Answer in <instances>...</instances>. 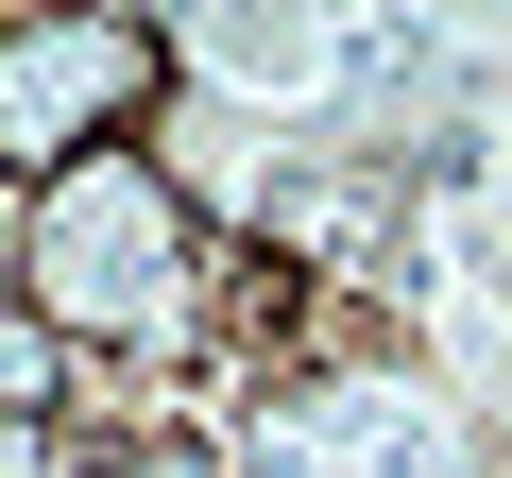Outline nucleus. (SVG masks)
I'll list each match as a JSON object with an SVG mask.
<instances>
[{
	"label": "nucleus",
	"instance_id": "nucleus-5",
	"mask_svg": "<svg viewBox=\"0 0 512 478\" xmlns=\"http://www.w3.org/2000/svg\"><path fill=\"white\" fill-rule=\"evenodd\" d=\"M427 342H444V376H461L478 427H495V410H512V103H495L478 171H461L444 222H427Z\"/></svg>",
	"mask_w": 512,
	"mask_h": 478
},
{
	"label": "nucleus",
	"instance_id": "nucleus-7",
	"mask_svg": "<svg viewBox=\"0 0 512 478\" xmlns=\"http://www.w3.org/2000/svg\"><path fill=\"white\" fill-rule=\"evenodd\" d=\"M0 376H18V410H35V427L69 410V376H52V325H35V308H18V342H0Z\"/></svg>",
	"mask_w": 512,
	"mask_h": 478
},
{
	"label": "nucleus",
	"instance_id": "nucleus-2",
	"mask_svg": "<svg viewBox=\"0 0 512 478\" xmlns=\"http://www.w3.org/2000/svg\"><path fill=\"white\" fill-rule=\"evenodd\" d=\"M222 444H239V478H495V427L444 376V342L410 308H359L274 257H239Z\"/></svg>",
	"mask_w": 512,
	"mask_h": 478
},
{
	"label": "nucleus",
	"instance_id": "nucleus-8",
	"mask_svg": "<svg viewBox=\"0 0 512 478\" xmlns=\"http://www.w3.org/2000/svg\"><path fill=\"white\" fill-rule=\"evenodd\" d=\"M495 478H512V444H495Z\"/></svg>",
	"mask_w": 512,
	"mask_h": 478
},
{
	"label": "nucleus",
	"instance_id": "nucleus-3",
	"mask_svg": "<svg viewBox=\"0 0 512 478\" xmlns=\"http://www.w3.org/2000/svg\"><path fill=\"white\" fill-rule=\"evenodd\" d=\"M18 308L86 359H222L239 239L205 222L171 137H137V154H86V171L18 188Z\"/></svg>",
	"mask_w": 512,
	"mask_h": 478
},
{
	"label": "nucleus",
	"instance_id": "nucleus-4",
	"mask_svg": "<svg viewBox=\"0 0 512 478\" xmlns=\"http://www.w3.org/2000/svg\"><path fill=\"white\" fill-rule=\"evenodd\" d=\"M171 18H18L0 35V171L52 188L86 154H137L171 137Z\"/></svg>",
	"mask_w": 512,
	"mask_h": 478
},
{
	"label": "nucleus",
	"instance_id": "nucleus-1",
	"mask_svg": "<svg viewBox=\"0 0 512 478\" xmlns=\"http://www.w3.org/2000/svg\"><path fill=\"white\" fill-rule=\"evenodd\" d=\"M188 188L239 257L325 274L427 325V222L512 103V18H376V0H205L171 18Z\"/></svg>",
	"mask_w": 512,
	"mask_h": 478
},
{
	"label": "nucleus",
	"instance_id": "nucleus-6",
	"mask_svg": "<svg viewBox=\"0 0 512 478\" xmlns=\"http://www.w3.org/2000/svg\"><path fill=\"white\" fill-rule=\"evenodd\" d=\"M69 478H239V444H205V427H103Z\"/></svg>",
	"mask_w": 512,
	"mask_h": 478
}]
</instances>
